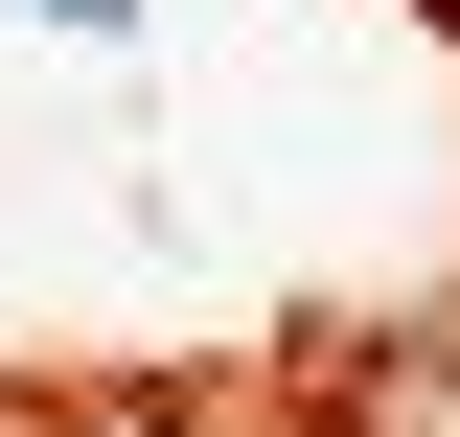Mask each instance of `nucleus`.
Listing matches in <instances>:
<instances>
[{"mask_svg":"<svg viewBox=\"0 0 460 437\" xmlns=\"http://www.w3.org/2000/svg\"><path fill=\"white\" fill-rule=\"evenodd\" d=\"M23 23H47V47H138V0H23Z\"/></svg>","mask_w":460,"mask_h":437,"instance_id":"1","label":"nucleus"}]
</instances>
